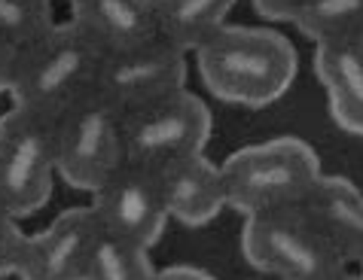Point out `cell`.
I'll return each instance as SVG.
<instances>
[{
	"label": "cell",
	"instance_id": "cell-19",
	"mask_svg": "<svg viewBox=\"0 0 363 280\" xmlns=\"http://www.w3.org/2000/svg\"><path fill=\"white\" fill-rule=\"evenodd\" d=\"M28 247V235L18 228V216L0 204V277L18 274Z\"/></svg>",
	"mask_w": 363,
	"mask_h": 280
},
{
	"label": "cell",
	"instance_id": "cell-5",
	"mask_svg": "<svg viewBox=\"0 0 363 280\" xmlns=\"http://www.w3.org/2000/svg\"><path fill=\"white\" fill-rule=\"evenodd\" d=\"M55 122L25 107L0 116V204L31 216L49 202L55 180Z\"/></svg>",
	"mask_w": 363,
	"mask_h": 280
},
{
	"label": "cell",
	"instance_id": "cell-4",
	"mask_svg": "<svg viewBox=\"0 0 363 280\" xmlns=\"http://www.w3.org/2000/svg\"><path fill=\"white\" fill-rule=\"evenodd\" d=\"M226 204L238 214L299 204L320 177V158L306 140L275 137L232 153L223 165Z\"/></svg>",
	"mask_w": 363,
	"mask_h": 280
},
{
	"label": "cell",
	"instance_id": "cell-11",
	"mask_svg": "<svg viewBox=\"0 0 363 280\" xmlns=\"http://www.w3.org/2000/svg\"><path fill=\"white\" fill-rule=\"evenodd\" d=\"M70 22L104 55L125 52L159 37L153 0H70Z\"/></svg>",
	"mask_w": 363,
	"mask_h": 280
},
{
	"label": "cell",
	"instance_id": "cell-6",
	"mask_svg": "<svg viewBox=\"0 0 363 280\" xmlns=\"http://www.w3.org/2000/svg\"><path fill=\"white\" fill-rule=\"evenodd\" d=\"M211 137V110L199 95L177 92L162 101L119 116L123 162L165 168L177 158L205 153Z\"/></svg>",
	"mask_w": 363,
	"mask_h": 280
},
{
	"label": "cell",
	"instance_id": "cell-23",
	"mask_svg": "<svg viewBox=\"0 0 363 280\" xmlns=\"http://www.w3.org/2000/svg\"><path fill=\"white\" fill-rule=\"evenodd\" d=\"M339 280H363V274H360V277H354V274H348V272H345V274H342Z\"/></svg>",
	"mask_w": 363,
	"mask_h": 280
},
{
	"label": "cell",
	"instance_id": "cell-3",
	"mask_svg": "<svg viewBox=\"0 0 363 280\" xmlns=\"http://www.w3.org/2000/svg\"><path fill=\"white\" fill-rule=\"evenodd\" d=\"M241 253L272 280H339L348 272V262L320 235L302 204L245 216Z\"/></svg>",
	"mask_w": 363,
	"mask_h": 280
},
{
	"label": "cell",
	"instance_id": "cell-16",
	"mask_svg": "<svg viewBox=\"0 0 363 280\" xmlns=\"http://www.w3.org/2000/svg\"><path fill=\"white\" fill-rule=\"evenodd\" d=\"M294 25L320 43H357L363 40V0H308L294 16Z\"/></svg>",
	"mask_w": 363,
	"mask_h": 280
},
{
	"label": "cell",
	"instance_id": "cell-21",
	"mask_svg": "<svg viewBox=\"0 0 363 280\" xmlns=\"http://www.w3.org/2000/svg\"><path fill=\"white\" fill-rule=\"evenodd\" d=\"M13 70H16V49H9L4 40H0V95H9Z\"/></svg>",
	"mask_w": 363,
	"mask_h": 280
},
{
	"label": "cell",
	"instance_id": "cell-22",
	"mask_svg": "<svg viewBox=\"0 0 363 280\" xmlns=\"http://www.w3.org/2000/svg\"><path fill=\"white\" fill-rule=\"evenodd\" d=\"M156 280H214V277L193 265H171L165 272H156Z\"/></svg>",
	"mask_w": 363,
	"mask_h": 280
},
{
	"label": "cell",
	"instance_id": "cell-2",
	"mask_svg": "<svg viewBox=\"0 0 363 280\" xmlns=\"http://www.w3.org/2000/svg\"><path fill=\"white\" fill-rule=\"evenodd\" d=\"M104 52L74 22L49 31L16 55L9 101L58 122L74 104L95 92Z\"/></svg>",
	"mask_w": 363,
	"mask_h": 280
},
{
	"label": "cell",
	"instance_id": "cell-18",
	"mask_svg": "<svg viewBox=\"0 0 363 280\" xmlns=\"http://www.w3.org/2000/svg\"><path fill=\"white\" fill-rule=\"evenodd\" d=\"M52 25V0H0V40L16 55Z\"/></svg>",
	"mask_w": 363,
	"mask_h": 280
},
{
	"label": "cell",
	"instance_id": "cell-1",
	"mask_svg": "<svg viewBox=\"0 0 363 280\" xmlns=\"http://www.w3.org/2000/svg\"><path fill=\"white\" fill-rule=\"evenodd\" d=\"M199 74L226 104L269 107L296 79V49L269 28H223L196 52Z\"/></svg>",
	"mask_w": 363,
	"mask_h": 280
},
{
	"label": "cell",
	"instance_id": "cell-20",
	"mask_svg": "<svg viewBox=\"0 0 363 280\" xmlns=\"http://www.w3.org/2000/svg\"><path fill=\"white\" fill-rule=\"evenodd\" d=\"M308 0H254L257 13L272 22H294V16L306 6Z\"/></svg>",
	"mask_w": 363,
	"mask_h": 280
},
{
	"label": "cell",
	"instance_id": "cell-17",
	"mask_svg": "<svg viewBox=\"0 0 363 280\" xmlns=\"http://www.w3.org/2000/svg\"><path fill=\"white\" fill-rule=\"evenodd\" d=\"M83 280H156V268L150 262L147 247L119 241V238L101 232Z\"/></svg>",
	"mask_w": 363,
	"mask_h": 280
},
{
	"label": "cell",
	"instance_id": "cell-10",
	"mask_svg": "<svg viewBox=\"0 0 363 280\" xmlns=\"http://www.w3.org/2000/svg\"><path fill=\"white\" fill-rule=\"evenodd\" d=\"M101 238L92 207H70L55 216L46 232L28 235L22 280H83L89 256Z\"/></svg>",
	"mask_w": 363,
	"mask_h": 280
},
{
	"label": "cell",
	"instance_id": "cell-12",
	"mask_svg": "<svg viewBox=\"0 0 363 280\" xmlns=\"http://www.w3.org/2000/svg\"><path fill=\"white\" fill-rule=\"evenodd\" d=\"M299 204L348 265H363V192L351 180L320 174Z\"/></svg>",
	"mask_w": 363,
	"mask_h": 280
},
{
	"label": "cell",
	"instance_id": "cell-13",
	"mask_svg": "<svg viewBox=\"0 0 363 280\" xmlns=\"http://www.w3.org/2000/svg\"><path fill=\"white\" fill-rule=\"evenodd\" d=\"M159 180H162L168 214L184 226H205L223 207H229L223 171L205 153L159 168Z\"/></svg>",
	"mask_w": 363,
	"mask_h": 280
},
{
	"label": "cell",
	"instance_id": "cell-15",
	"mask_svg": "<svg viewBox=\"0 0 363 280\" xmlns=\"http://www.w3.org/2000/svg\"><path fill=\"white\" fill-rule=\"evenodd\" d=\"M159 37L184 52H199L217 31L226 28V16L235 0H153Z\"/></svg>",
	"mask_w": 363,
	"mask_h": 280
},
{
	"label": "cell",
	"instance_id": "cell-14",
	"mask_svg": "<svg viewBox=\"0 0 363 280\" xmlns=\"http://www.w3.org/2000/svg\"><path fill=\"white\" fill-rule=\"evenodd\" d=\"M315 74L339 128L363 137V40L315 46Z\"/></svg>",
	"mask_w": 363,
	"mask_h": 280
},
{
	"label": "cell",
	"instance_id": "cell-7",
	"mask_svg": "<svg viewBox=\"0 0 363 280\" xmlns=\"http://www.w3.org/2000/svg\"><path fill=\"white\" fill-rule=\"evenodd\" d=\"M119 165V113L92 92L55 122V171L70 189L95 192Z\"/></svg>",
	"mask_w": 363,
	"mask_h": 280
},
{
	"label": "cell",
	"instance_id": "cell-8",
	"mask_svg": "<svg viewBox=\"0 0 363 280\" xmlns=\"http://www.w3.org/2000/svg\"><path fill=\"white\" fill-rule=\"evenodd\" d=\"M186 83V52L156 37L144 46L104 55L98 70L95 95L107 101L119 116L150 107L168 95L184 92Z\"/></svg>",
	"mask_w": 363,
	"mask_h": 280
},
{
	"label": "cell",
	"instance_id": "cell-9",
	"mask_svg": "<svg viewBox=\"0 0 363 280\" xmlns=\"http://www.w3.org/2000/svg\"><path fill=\"white\" fill-rule=\"evenodd\" d=\"M92 195V210L104 235L147 250L162 238L171 214L162 180L153 168L123 162Z\"/></svg>",
	"mask_w": 363,
	"mask_h": 280
}]
</instances>
